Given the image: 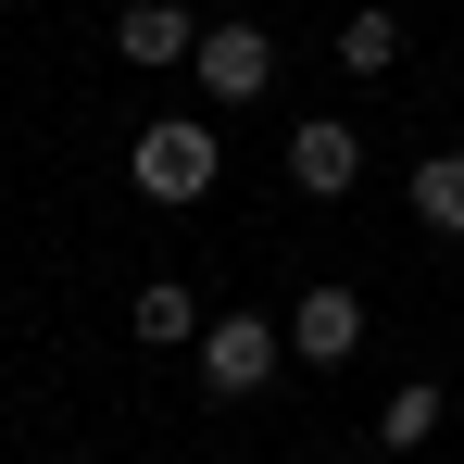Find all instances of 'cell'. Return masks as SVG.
Returning <instances> with one entry per match:
<instances>
[{"label": "cell", "instance_id": "1", "mask_svg": "<svg viewBox=\"0 0 464 464\" xmlns=\"http://www.w3.org/2000/svg\"><path fill=\"white\" fill-rule=\"evenodd\" d=\"M214 126H201V113H151V126H139V201H201V188H214Z\"/></svg>", "mask_w": 464, "mask_h": 464}, {"label": "cell", "instance_id": "2", "mask_svg": "<svg viewBox=\"0 0 464 464\" xmlns=\"http://www.w3.org/2000/svg\"><path fill=\"white\" fill-rule=\"evenodd\" d=\"M188 352H201V389H214V401H251V389L276 377V352H289V326H264V314H214V326H201Z\"/></svg>", "mask_w": 464, "mask_h": 464}, {"label": "cell", "instance_id": "3", "mask_svg": "<svg viewBox=\"0 0 464 464\" xmlns=\"http://www.w3.org/2000/svg\"><path fill=\"white\" fill-rule=\"evenodd\" d=\"M188 76H201V101H264V88H276V38H264V25H201Z\"/></svg>", "mask_w": 464, "mask_h": 464}, {"label": "cell", "instance_id": "4", "mask_svg": "<svg viewBox=\"0 0 464 464\" xmlns=\"http://www.w3.org/2000/svg\"><path fill=\"white\" fill-rule=\"evenodd\" d=\"M352 176H364V139H352L339 113L289 126V188H302V201H352Z\"/></svg>", "mask_w": 464, "mask_h": 464}, {"label": "cell", "instance_id": "5", "mask_svg": "<svg viewBox=\"0 0 464 464\" xmlns=\"http://www.w3.org/2000/svg\"><path fill=\"white\" fill-rule=\"evenodd\" d=\"M113 51H126L139 76H163V63L201 51V13H188V0H126V13H113Z\"/></svg>", "mask_w": 464, "mask_h": 464}, {"label": "cell", "instance_id": "6", "mask_svg": "<svg viewBox=\"0 0 464 464\" xmlns=\"http://www.w3.org/2000/svg\"><path fill=\"white\" fill-rule=\"evenodd\" d=\"M289 352H302V364H352V352H364V302H352V289H302V302H289Z\"/></svg>", "mask_w": 464, "mask_h": 464}, {"label": "cell", "instance_id": "7", "mask_svg": "<svg viewBox=\"0 0 464 464\" xmlns=\"http://www.w3.org/2000/svg\"><path fill=\"white\" fill-rule=\"evenodd\" d=\"M414 227H427V238H464V151H427V163H414Z\"/></svg>", "mask_w": 464, "mask_h": 464}, {"label": "cell", "instance_id": "8", "mask_svg": "<svg viewBox=\"0 0 464 464\" xmlns=\"http://www.w3.org/2000/svg\"><path fill=\"white\" fill-rule=\"evenodd\" d=\"M339 63H352V76H389V63H401V13H389V0H364V13L339 25Z\"/></svg>", "mask_w": 464, "mask_h": 464}, {"label": "cell", "instance_id": "9", "mask_svg": "<svg viewBox=\"0 0 464 464\" xmlns=\"http://www.w3.org/2000/svg\"><path fill=\"white\" fill-rule=\"evenodd\" d=\"M139 339H151V352H176V339H201V302H188L176 276H151V289H139Z\"/></svg>", "mask_w": 464, "mask_h": 464}, {"label": "cell", "instance_id": "10", "mask_svg": "<svg viewBox=\"0 0 464 464\" xmlns=\"http://www.w3.org/2000/svg\"><path fill=\"white\" fill-rule=\"evenodd\" d=\"M377 440H389V452L440 440V389H427V377H414V389H389V401H377Z\"/></svg>", "mask_w": 464, "mask_h": 464}]
</instances>
